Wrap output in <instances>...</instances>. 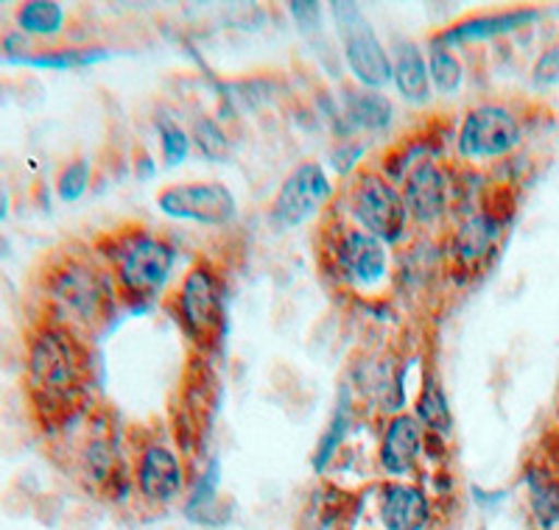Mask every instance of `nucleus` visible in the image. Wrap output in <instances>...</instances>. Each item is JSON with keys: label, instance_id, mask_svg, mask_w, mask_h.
<instances>
[{"label": "nucleus", "instance_id": "obj_19", "mask_svg": "<svg viewBox=\"0 0 559 530\" xmlns=\"http://www.w3.org/2000/svg\"><path fill=\"white\" fill-rule=\"evenodd\" d=\"M14 20H17L20 34H26V37H57L62 34L68 14L53 0H28L17 9Z\"/></svg>", "mask_w": 559, "mask_h": 530}, {"label": "nucleus", "instance_id": "obj_26", "mask_svg": "<svg viewBox=\"0 0 559 530\" xmlns=\"http://www.w3.org/2000/svg\"><path fill=\"white\" fill-rule=\"evenodd\" d=\"M90 179H93V165L87 157H76L62 165V171L57 177V196L62 202H79L87 193Z\"/></svg>", "mask_w": 559, "mask_h": 530}, {"label": "nucleus", "instance_id": "obj_14", "mask_svg": "<svg viewBox=\"0 0 559 530\" xmlns=\"http://www.w3.org/2000/svg\"><path fill=\"white\" fill-rule=\"evenodd\" d=\"M423 453V424L414 419V413H397L386 424L381 442V467L389 474H408L417 467V458Z\"/></svg>", "mask_w": 559, "mask_h": 530}, {"label": "nucleus", "instance_id": "obj_2", "mask_svg": "<svg viewBox=\"0 0 559 530\" xmlns=\"http://www.w3.org/2000/svg\"><path fill=\"white\" fill-rule=\"evenodd\" d=\"M45 297L59 327H68L70 333L96 327L109 308L107 279L82 257H64L53 265L45 279Z\"/></svg>", "mask_w": 559, "mask_h": 530}, {"label": "nucleus", "instance_id": "obj_18", "mask_svg": "<svg viewBox=\"0 0 559 530\" xmlns=\"http://www.w3.org/2000/svg\"><path fill=\"white\" fill-rule=\"evenodd\" d=\"M344 115H347L349 127L364 129V132H381L392 120V104L376 89L353 87L344 93Z\"/></svg>", "mask_w": 559, "mask_h": 530}, {"label": "nucleus", "instance_id": "obj_5", "mask_svg": "<svg viewBox=\"0 0 559 530\" xmlns=\"http://www.w3.org/2000/svg\"><path fill=\"white\" fill-rule=\"evenodd\" d=\"M349 213L356 218L358 229L383 240L386 246L406 234L408 209L403 193H397L394 184L376 171L358 173L356 184L349 190Z\"/></svg>", "mask_w": 559, "mask_h": 530}, {"label": "nucleus", "instance_id": "obj_27", "mask_svg": "<svg viewBox=\"0 0 559 530\" xmlns=\"http://www.w3.org/2000/svg\"><path fill=\"white\" fill-rule=\"evenodd\" d=\"M347 424H349V397L344 394V397L338 399V408H336V413H333L331 424H328V430H324V436L319 438L317 455H313V467L317 469L328 467V461H331L333 455H336L338 444L344 442Z\"/></svg>", "mask_w": 559, "mask_h": 530}, {"label": "nucleus", "instance_id": "obj_7", "mask_svg": "<svg viewBox=\"0 0 559 530\" xmlns=\"http://www.w3.org/2000/svg\"><path fill=\"white\" fill-rule=\"evenodd\" d=\"M179 316L193 341L210 344L224 327V282L207 263L193 265L179 288Z\"/></svg>", "mask_w": 559, "mask_h": 530}, {"label": "nucleus", "instance_id": "obj_8", "mask_svg": "<svg viewBox=\"0 0 559 530\" xmlns=\"http://www.w3.org/2000/svg\"><path fill=\"white\" fill-rule=\"evenodd\" d=\"M159 213L174 221H191L202 227H224L236 221L238 204L222 182H185L171 184L157 196Z\"/></svg>", "mask_w": 559, "mask_h": 530}, {"label": "nucleus", "instance_id": "obj_4", "mask_svg": "<svg viewBox=\"0 0 559 530\" xmlns=\"http://www.w3.org/2000/svg\"><path fill=\"white\" fill-rule=\"evenodd\" d=\"M342 37L344 62L364 89H381L392 82V53L381 45L358 3H331Z\"/></svg>", "mask_w": 559, "mask_h": 530}, {"label": "nucleus", "instance_id": "obj_25", "mask_svg": "<svg viewBox=\"0 0 559 530\" xmlns=\"http://www.w3.org/2000/svg\"><path fill=\"white\" fill-rule=\"evenodd\" d=\"M107 57L109 51H104V48H64V51L28 53L26 59H17L14 64H28V68H39V70H73V68H84V64L102 62V59Z\"/></svg>", "mask_w": 559, "mask_h": 530}, {"label": "nucleus", "instance_id": "obj_3", "mask_svg": "<svg viewBox=\"0 0 559 530\" xmlns=\"http://www.w3.org/2000/svg\"><path fill=\"white\" fill-rule=\"evenodd\" d=\"M177 265V249L157 234H134L118 246L115 254V279L127 299L157 297L171 279Z\"/></svg>", "mask_w": 559, "mask_h": 530}, {"label": "nucleus", "instance_id": "obj_12", "mask_svg": "<svg viewBox=\"0 0 559 530\" xmlns=\"http://www.w3.org/2000/svg\"><path fill=\"white\" fill-rule=\"evenodd\" d=\"M185 474L179 455L166 444H148L138 463V489L148 503H171L182 492Z\"/></svg>", "mask_w": 559, "mask_h": 530}, {"label": "nucleus", "instance_id": "obj_24", "mask_svg": "<svg viewBox=\"0 0 559 530\" xmlns=\"http://www.w3.org/2000/svg\"><path fill=\"white\" fill-rule=\"evenodd\" d=\"M218 483H222V469H218V461H213L207 472H204V478L197 483V489H193L188 508H185L191 522L218 525L216 517H213L218 508Z\"/></svg>", "mask_w": 559, "mask_h": 530}, {"label": "nucleus", "instance_id": "obj_31", "mask_svg": "<svg viewBox=\"0 0 559 530\" xmlns=\"http://www.w3.org/2000/svg\"><path fill=\"white\" fill-rule=\"evenodd\" d=\"M532 79L537 84H559V43L540 53L532 70Z\"/></svg>", "mask_w": 559, "mask_h": 530}, {"label": "nucleus", "instance_id": "obj_6", "mask_svg": "<svg viewBox=\"0 0 559 530\" xmlns=\"http://www.w3.org/2000/svg\"><path fill=\"white\" fill-rule=\"evenodd\" d=\"M521 137V120L512 109L501 104H481L464 115L456 152L471 162H484V159H498L515 152Z\"/></svg>", "mask_w": 559, "mask_h": 530}, {"label": "nucleus", "instance_id": "obj_30", "mask_svg": "<svg viewBox=\"0 0 559 530\" xmlns=\"http://www.w3.org/2000/svg\"><path fill=\"white\" fill-rule=\"evenodd\" d=\"M292 17L306 37H313L322 26V7L319 3H292Z\"/></svg>", "mask_w": 559, "mask_h": 530}, {"label": "nucleus", "instance_id": "obj_28", "mask_svg": "<svg viewBox=\"0 0 559 530\" xmlns=\"http://www.w3.org/2000/svg\"><path fill=\"white\" fill-rule=\"evenodd\" d=\"M191 134L177 127V123H163L159 127V148H163V162L168 168H177V165L191 157Z\"/></svg>", "mask_w": 559, "mask_h": 530}, {"label": "nucleus", "instance_id": "obj_29", "mask_svg": "<svg viewBox=\"0 0 559 530\" xmlns=\"http://www.w3.org/2000/svg\"><path fill=\"white\" fill-rule=\"evenodd\" d=\"M191 140L197 143L199 152L207 159H227L229 157V140L222 127H216L213 120H197Z\"/></svg>", "mask_w": 559, "mask_h": 530}, {"label": "nucleus", "instance_id": "obj_22", "mask_svg": "<svg viewBox=\"0 0 559 530\" xmlns=\"http://www.w3.org/2000/svg\"><path fill=\"white\" fill-rule=\"evenodd\" d=\"M528 494H532V514L543 530L559 525V483L548 472H528Z\"/></svg>", "mask_w": 559, "mask_h": 530}, {"label": "nucleus", "instance_id": "obj_9", "mask_svg": "<svg viewBox=\"0 0 559 530\" xmlns=\"http://www.w3.org/2000/svg\"><path fill=\"white\" fill-rule=\"evenodd\" d=\"M333 198V184L319 162H299L286 182L280 184L274 198V221L283 227H302L317 218L324 204Z\"/></svg>", "mask_w": 559, "mask_h": 530}, {"label": "nucleus", "instance_id": "obj_10", "mask_svg": "<svg viewBox=\"0 0 559 530\" xmlns=\"http://www.w3.org/2000/svg\"><path fill=\"white\" fill-rule=\"evenodd\" d=\"M342 279L358 291H378L389 279V246L364 229H347L336 243Z\"/></svg>", "mask_w": 559, "mask_h": 530}, {"label": "nucleus", "instance_id": "obj_11", "mask_svg": "<svg viewBox=\"0 0 559 530\" xmlns=\"http://www.w3.org/2000/svg\"><path fill=\"white\" fill-rule=\"evenodd\" d=\"M403 202H406L408 218L423 227L437 224L448 213V179L445 171L431 159H423L406 173L403 182Z\"/></svg>", "mask_w": 559, "mask_h": 530}, {"label": "nucleus", "instance_id": "obj_23", "mask_svg": "<svg viewBox=\"0 0 559 530\" xmlns=\"http://www.w3.org/2000/svg\"><path fill=\"white\" fill-rule=\"evenodd\" d=\"M414 419H417L423 427H428L431 433H448L453 424L451 405H448L445 392L439 388L437 380H428L423 394L414 402Z\"/></svg>", "mask_w": 559, "mask_h": 530}, {"label": "nucleus", "instance_id": "obj_17", "mask_svg": "<svg viewBox=\"0 0 559 530\" xmlns=\"http://www.w3.org/2000/svg\"><path fill=\"white\" fill-rule=\"evenodd\" d=\"M392 82L397 93L414 107L431 101V76H428V59L423 57L414 43H397L392 53Z\"/></svg>", "mask_w": 559, "mask_h": 530}, {"label": "nucleus", "instance_id": "obj_21", "mask_svg": "<svg viewBox=\"0 0 559 530\" xmlns=\"http://www.w3.org/2000/svg\"><path fill=\"white\" fill-rule=\"evenodd\" d=\"M428 76H431V87L442 95H453L462 87V59H459L456 48H448V45L431 43V51H428Z\"/></svg>", "mask_w": 559, "mask_h": 530}, {"label": "nucleus", "instance_id": "obj_20", "mask_svg": "<svg viewBox=\"0 0 559 530\" xmlns=\"http://www.w3.org/2000/svg\"><path fill=\"white\" fill-rule=\"evenodd\" d=\"M79 463H82V472L90 483L109 486V480L118 472V449L109 442L107 433H93L82 447Z\"/></svg>", "mask_w": 559, "mask_h": 530}, {"label": "nucleus", "instance_id": "obj_13", "mask_svg": "<svg viewBox=\"0 0 559 530\" xmlns=\"http://www.w3.org/2000/svg\"><path fill=\"white\" fill-rule=\"evenodd\" d=\"M540 17V12L534 9H515V12H498V14H478V17H464L459 20L456 26L439 32L431 43L448 45V48H459L467 43H484V39L503 37L518 28L528 26L534 20Z\"/></svg>", "mask_w": 559, "mask_h": 530}, {"label": "nucleus", "instance_id": "obj_15", "mask_svg": "<svg viewBox=\"0 0 559 530\" xmlns=\"http://www.w3.org/2000/svg\"><path fill=\"white\" fill-rule=\"evenodd\" d=\"M431 503L426 492L412 483H392L381 497V522L386 530H426Z\"/></svg>", "mask_w": 559, "mask_h": 530}, {"label": "nucleus", "instance_id": "obj_1", "mask_svg": "<svg viewBox=\"0 0 559 530\" xmlns=\"http://www.w3.org/2000/svg\"><path fill=\"white\" fill-rule=\"evenodd\" d=\"M28 392L43 419L62 422L76 411L84 392V352L76 333L43 324L28 341Z\"/></svg>", "mask_w": 559, "mask_h": 530}, {"label": "nucleus", "instance_id": "obj_16", "mask_svg": "<svg viewBox=\"0 0 559 530\" xmlns=\"http://www.w3.org/2000/svg\"><path fill=\"white\" fill-rule=\"evenodd\" d=\"M498 240H501V224L489 213L467 215L459 229L453 232V257L462 268H476L489 254L496 252Z\"/></svg>", "mask_w": 559, "mask_h": 530}]
</instances>
